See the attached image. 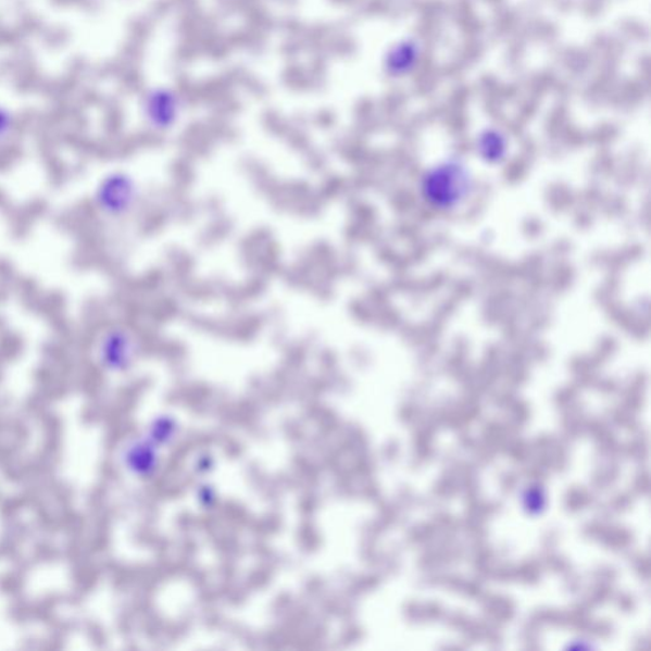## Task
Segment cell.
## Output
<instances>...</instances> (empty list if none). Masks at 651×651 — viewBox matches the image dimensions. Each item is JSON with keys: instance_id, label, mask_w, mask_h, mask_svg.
<instances>
[{"instance_id": "6da1fadb", "label": "cell", "mask_w": 651, "mask_h": 651, "mask_svg": "<svg viewBox=\"0 0 651 651\" xmlns=\"http://www.w3.org/2000/svg\"><path fill=\"white\" fill-rule=\"evenodd\" d=\"M139 187L129 174L116 171L104 176L95 192V204L109 218H122L136 208Z\"/></svg>"}, {"instance_id": "7a4b0ae2", "label": "cell", "mask_w": 651, "mask_h": 651, "mask_svg": "<svg viewBox=\"0 0 651 651\" xmlns=\"http://www.w3.org/2000/svg\"><path fill=\"white\" fill-rule=\"evenodd\" d=\"M138 342L136 336L123 326H112L101 334L97 343L99 361L111 372H124L136 361Z\"/></svg>"}, {"instance_id": "3957f363", "label": "cell", "mask_w": 651, "mask_h": 651, "mask_svg": "<svg viewBox=\"0 0 651 651\" xmlns=\"http://www.w3.org/2000/svg\"><path fill=\"white\" fill-rule=\"evenodd\" d=\"M184 101L174 89L155 87L143 101L146 122L157 132H167L175 127L183 116Z\"/></svg>"}, {"instance_id": "277c9868", "label": "cell", "mask_w": 651, "mask_h": 651, "mask_svg": "<svg viewBox=\"0 0 651 651\" xmlns=\"http://www.w3.org/2000/svg\"><path fill=\"white\" fill-rule=\"evenodd\" d=\"M455 171L441 170L440 174L438 172L436 175L430 177L429 189L433 190V198H438L440 200H451L454 199L455 195L460 191L458 190V181H455Z\"/></svg>"}, {"instance_id": "5b68a950", "label": "cell", "mask_w": 651, "mask_h": 651, "mask_svg": "<svg viewBox=\"0 0 651 651\" xmlns=\"http://www.w3.org/2000/svg\"><path fill=\"white\" fill-rule=\"evenodd\" d=\"M13 118L9 112L0 110V147H3L9 141L13 133Z\"/></svg>"}]
</instances>
